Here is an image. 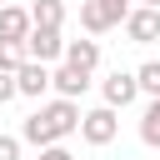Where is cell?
I'll return each instance as SVG.
<instances>
[{
    "mask_svg": "<svg viewBox=\"0 0 160 160\" xmlns=\"http://www.w3.org/2000/svg\"><path fill=\"white\" fill-rule=\"evenodd\" d=\"M115 135H120V115H115V110L95 105V110L80 115V140H85V145H110Z\"/></svg>",
    "mask_w": 160,
    "mask_h": 160,
    "instance_id": "cell-2",
    "label": "cell"
},
{
    "mask_svg": "<svg viewBox=\"0 0 160 160\" xmlns=\"http://www.w3.org/2000/svg\"><path fill=\"white\" fill-rule=\"evenodd\" d=\"M125 35H130L135 45L160 40V10H140V5H130V15H125Z\"/></svg>",
    "mask_w": 160,
    "mask_h": 160,
    "instance_id": "cell-5",
    "label": "cell"
},
{
    "mask_svg": "<svg viewBox=\"0 0 160 160\" xmlns=\"http://www.w3.org/2000/svg\"><path fill=\"white\" fill-rule=\"evenodd\" d=\"M100 95H105V110H125V105H135V75L130 70H110L105 80H100Z\"/></svg>",
    "mask_w": 160,
    "mask_h": 160,
    "instance_id": "cell-4",
    "label": "cell"
},
{
    "mask_svg": "<svg viewBox=\"0 0 160 160\" xmlns=\"http://www.w3.org/2000/svg\"><path fill=\"white\" fill-rule=\"evenodd\" d=\"M135 90L150 95V100H160V60H145V65L135 70Z\"/></svg>",
    "mask_w": 160,
    "mask_h": 160,
    "instance_id": "cell-11",
    "label": "cell"
},
{
    "mask_svg": "<svg viewBox=\"0 0 160 160\" xmlns=\"http://www.w3.org/2000/svg\"><path fill=\"white\" fill-rule=\"evenodd\" d=\"M90 5H100L110 25H125V15H130V0H90Z\"/></svg>",
    "mask_w": 160,
    "mask_h": 160,
    "instance_id": "cell-15",
    "label": "cell"
},
{
    "mask_svg": "<svg viewBox=\"0 0 160 160\" xmlns=\"http://www.w3.org/2000/svg\"><path fill=\"white\" fill-rule=\"evenodd\" d=\"M20 50H25V60H35V65H45V70H50V60H60V55H65V40H60V30H30Z\"/></svg>",
    "mask_w": 160,
    "mask_h": 160,
    "instance_id": "cell-3",
    "label": "cell"
},
{
    "mask_svg": "<svg viewBox=\"0 0 160 160\" xmlns=\"http://www.w3.org/2000/svg\"><path fill=\"white\" fill-rule=\"evenodd\" d=\"M140 10H160V0H140Z\"/></svg>",
    "mask_w": 160,
    "mask_h": 160,
    "instance_id": "cell-19",
    "label": "cell"
},
{
    "mask_svg": "<svg viewBox=\"0 0 160 160\" xmlns=\"http://www.w3.org/2000/svg\"><path fill=\"white\" fill-rule=\"evenodd\" d=\"M140 140H145L150 150H160V100L145 105V115H140Z\"/></svg>",
    "mask_w": 160,
    "mask_h": 160,
    "instance_id": "cell-12",
    "label": "cell"
},
{
    "mask_svg": "<svg viewBox=\"0 0 160 160\" xmlns=\"http://www.w3.org/2000/svg\"><path fill=\"white\" fill-rule=\"evenodd\" d=\"M25 35H30L25 5H0V45H25Z\"/></svg>",
    "mask_w": 160,
    "mask_h": 160,
    "instance_id": "cell-8",
    "label": "cell"
},
{
    "mask_svg": "<svg viewBox=\"0 0 160 160\" xmlns=\"http://www.w3.org/2000/svg\"><path fill=\"white\" fill-rule=\"evenodd\" d=\"M25 15H30V30H60L65 25V0H35Z\"/></svg>",
    "mask_w": 160,
    "mask_h": 160,
    "instance_id": "cell-10",
    "label": "cell"
},
{
    "mask_svg": "<svg viewBox=\"0 0 160 160\" xmlns=\"http://www.w3.org/2000/svg\"><path fill=\"white\" fill-rule=\"evenodd\" d=\"M35 120L45 125L50 145H60L65 135H75V130H80V105H75V100H50V105H40V110H35Z\"/></svg>",
    "mask_w": 160,
    "mask_h": 160,
    "instance_id": "cell-1",
    "label": "cell"
},
{
    "mask_svg": "<svg viewBox=\"0 0 160 160\" xmlns=\"http://www.w3.org/2000/svg\"><path fill=\"white\" fill-rule=\"evenodd\" d=\"M0 160H20V140L15 135H0Z\"/></svg>",
    "mask_w": 160,
    "mask_h": 160,
    "instance_id": "cell-16",
    "label": "cell"
},
{
    "mask_svg": "<svg viewBox=\"0 0 160 160\" xmlns=\"http://www.w3.org/2000/svg\"><path fill=\"white\" fill-rule=\"evenodd\" d=\"M20 65H25V50L20 45H0V75H15Z\"/></svg>",
    "mask_w": 160,
    "mask_h": 160,
    "instance_id": "cell-14",
    "label": "cell"
},
{
    "mask_svg": "<svg viewBox=\"0 0 160 160\" xmlns=\"http://www.w3.org/2000/svg\"><path fill=\"white\" fill-rule=\"evenodd\" d=\"M80 25H85L90 35H105V30H115V25L105 20V10H100V5H90V0H80Z\"/></svg>",
    "mask_w": 160,
    "mask_h": 160,
    "instance_id": "cell-13",
    "label": "cell"
},
{
    "mask_svg": "<svg viewBox=\"0 0 160 160\" xmlns=\"http://www.w3.org/2000/svg\"><path fill=\"white\" fill-rule=\"evenodd\" d=\"M50 90V70L45 65H35V60H25L20 70H15V95H30V100H40Z\"/></svg>",
    "mask_w": 160,
    "mask_h": 160,
    "instance_id": "cell-9",
    "label": "cell"
},
{
    "mask_svg": "<svg viewBox=\"0 0 160 160\" xmlns=\"http://www.w3.org/2000/svg\"><path fill=\"white\" fill-rule=\"evenodd\" d=\"M15 100V75H0V105Z\"/></svg>",
    "mask_w": 160,
    "mask_h": 160,
    "instance_id": "cell-18",
    "label": "cell"
},
{
    "mask_svg": "<svg viewBox=\"0 0 160 160\" xmlns=\"http://www.w3.org/2000/svg\"><path fill=\"white\" fill-rule=\"evenodd\" d=\"M40 160H75V155H70L65 145H45V150H40Z\"/></svg>",
    "mask_w": 160,
    "mask_h": 160,
    "instance_id": "cell-17",
    "label": "cell"
},
{
    "mask_svg": "<svg viewBox=\"0 0 160 160\" xmlns=\"http://www.w3.org/2000/svg\"><path fill=\"white\" fill-rule=\"evenodd\" d=\"M50 90H55V100H80V95L90 90V75L60 65V70H50Z\"/></svg>",
    "mask_w": 160,
    "mask_h": 160,
    "instance_id": "cell-7",
    "label": "cell"
},
{
    "mask_svg": "<svg viewBox=\"0 0 160 160\" xmlns=\"http://www.w3.org/2000/svg\"><path fill=\"white\" fill-rule=\"evenodd\" d=\"M60 65L95 75V65H100V40H65V55H60Z\"/></svg>",
    "mask_w": 160,
    "mask_h": 160,
    "instance_id": "cell-6",
    "label": "cell"
}]
</instances>
